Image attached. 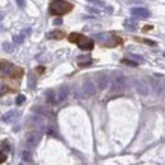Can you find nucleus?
<instances>
[{
	"mask_svg": "<svg viewBox=\"0 0 165 165\" xmlns=\"http://www.w3.org/2000/svg\"><path fill=\"white\" fill-rule=\"evenodd\" d=\"M72 10V5L66 0H55L50 4V13L54 15H63Z\"/></svg>",
	"mask_w": 165,
	"mask_h": 165,
	"instance_id": "obj_1",
	"label": "nucleus"
},
{
	"mask_svg": "<svg viewBox=\"0 0 165 165\" xmlns=\"http://www.w3.org/2000/svg\"><path fill=\"white\" fill-rule=\"evenodd\" d=\"M135 88H136V92L140 95H142V97H147L149 93H150V85L145 80H142V79H136Z\"/></svg>",
	"mask_w": 165,
	"mask_h": 165,
	"instance_id": "obj_2",
	"label": "nucleus"
},
{
	"mask_svg": "<svg viewBox=\"0 0 165 165\" xmlns=\"http://www.w3.org/2000/svg\"><path fill=\"white\" fill-rule=\"evenodd\" d=\"M41 134H38V132H32V134H29L27 136V138H25V147L27 149H34L38 146V143L41 142Z\"/></svg>",
	"mask_w": 165,
	"mask_h": 165,
	"instance_id": "obj_3",
	"label": "nucleus"
},
{
	"mask_svg": "<svg viewBox=\"0 0 165 165\" xmlns=\"http://www.w3.org/2000/svg\"><path fill=\"white\" fill-rule=\"evenodd\" d=\"M127 87V79L123 75H117L113 79V83H112V90L113 92H122L125 90Z\"/></svg>",
	"mask_w": 165,
	"mask_h": 165,
	"instance_id": "obj_4",
	"label": "nucleus"
},
{
	"mask_svg": "<svg viewBox=\"0 0 165 165\" xmlns=\"http://www.w3.org/2000/svg\"><path fill=\"white\" fill-rule=\"evenodd\" d=\"M131 14L136 18H140V19H145L150 17V10H147L146 8H132L131 9Z\"/></svg>",
	"mask_w": 165,
	"mask_h": 165,
	"instance_id": "obj_5",
	"label": "nucleus"
},
{
	"mask_svg": "<svg viewBox=\"0 0 165 165\" xmlns=\"http://www.w3.org/2000/svg\"><path fill=\"white\" fill-rule=\"evenodd\" d=\"M76 43L81 50H92L94 47V42L90 38H88V37H84V36H80V38L78 40Z\"/></svg>",
	"mask_w": 165,
	"mask_h": 165,
	"instance_id": "obj_6",
	"label": "nucleus"
},
{
	"mask_svg": "<svg viewBox=\"0 0 165 165\" xmlns=\"http://www.w3.org/2000/svg\"><path fill=\"white\" fill-rule=\"evenodd\" d=\"M81 92L85 97H92V95L95 93V85L90 81V80H85L83 84V88H81Z\"/></svg>",
	"mask_w": 165,
	"mask_h": 165,
	"instance_id": "obj_7",
	"label": "nucleus"
},
{
	"mask_svg": "<svg viewBox=\"0 0 165 165\" xmlns=\"http://www.w3.org/2000/svg\"><path fill=\"white\" fill-rule=\"evenodd\" d=\"M110 84V79L108 75H99L97 76V87L99 90H104L108 88V85Z\"/></svg>",
	"mask_w": 165,
	"mask_h": 165,
	"instance_id": "obj_8",
	"label": "nucleus"
},
{
	"mask_svg": "<svg viewBox=\"0 0 165 165\" xmlns=\"http://www.w3.org/2000/svg\"><path fill=\"white\" fill-rule=\"evenodd\" d=\"M15 70V67L8 61H0V71L4 75H13V72Z\"/></svg>",
	"mask_w": 165,
	"mask_h": 165,
	"instance_id": "obj_9",
	"label": "nucleus"
},
{
	"mask_svg": "<svg viewBox=\"0 0 165 165\" xmlns=\"http://www.w3.org/2000/svg\"><path fill=\"white\" fill-rule=\"evenodd\" d=\"M69 95V87L67 85H62V87H60V89H58L57 92V95H56V102H63Z\"/></svg>",
	"mask_w": 165,
	"mask_h": 165,
	"instance_id": "obj_10",
	"label": "nucleus"
},
{
	"mask_svg": "<svg viewBox=\"0 0 165 165\" xmlns=\"http://www.w3.org/2000/svg\"><path fill=\"white\" fill-rule=\"evenodd\" d=\"M150 84H151V88L154 89V94H155L156 97H160V95H163L164 88H163V85H161L160 83L156 81V80H154V79H151Z\"/></svg>",
	"mask_w": 165,
	"mask_h": 165,
	"instance_id": "obj_11",
	"label": "nucleus"
},
{
	"mask_svg": "<svg viewBox=\"0 0 165 165\" xmlns=\"http://www.w3.org/2000/svg\"><path fill=\"white\" fill-rule=\"evenodd\" d=\"M125 28L128 29V31H136L137 23L134 19H127V20H125Z\"/></svg>",
	"mask_w": 165,
	"mask_h": 165,
	"instance_id": "obj_12",
	"label": "nucleus"
},
{
	"mask_svg": "<svg viewBox=\"0 0 165 165\" xmlns=\"http://www.w3.org/2000/svg\"><path fill=\"white\" fill-rule=\"evenodd\" d=\"M55 93H54V90H47V93H46V99H47V102L49 103H55L56 102V99H55Z\"/></svg>",
	"mask_w": 165,
	"mask_h": 165,
	"instance_id": "obj_13",
	"label": "nucleus"
},
{
	"mask_svg": "<svg viewBox=\"0 0 165 165\" xmlns=\"http://www.w3.org/2000/svg\"><path fill=\"white\" fill-rule=\"evenodd\" d=\"M32 158H33V155H32V152L29 150H24L22 152V159L24 161H32Z\"/></svg>",
	"mask_w": 165,
	"mask_h": 165,
	"instance_id": "obj_14",
	"label": "nucleus"
},
{
	"mask_svg": "<svg viewBox=\"0 0 165 165\" xmlns=\"http://www.w3.org/2000/svg\"><path fill=\"white\" fill-rule=\"evenodd\" d=\"M14 116H15V112L14 110H9V112H7V113L3 116V121L4 122H9L12 118H14Z\"/></svg>",
	"mask_w": 165,
	"mask_h": 165,
	"instance_id": "obj_15",
	"label": "nucleus"
},
{
	"mask_svg": "<svg viewBox=\"0 0 165 165\" xmlns=\"http://www.w3.org/2000/svg\"><path fill=\"white\" fill-rule=\"evenodd\" d=\"M23 41H24V36L23 34H15L13 37V42H14V43H17V45L23 43Z\"/></svg>",
	"mask_w": 165,
	"mask_h": 165,
	"instance_id": "obj_16",
	"label": "nucleus"
},
{
	"mask_svg": "<svg viewBox=\"0 0 165 165\" xmlns=\"http://www.w3.org/2000/svg\"><path fill=\"white\" fill-rule=\"evenodd\" d=\"M3 50L5 52H13L14 47H13V45L10 43V42H4V43H3Z\"/></svg>",
	"mask_w": 165,
	"mask_h": 165,
	"instance_id": "obj_17",
	"label": "nucleus"
},
{
	"mask_svg": "<svg viewBox=\"0 0 165 165\" xmlns=\"http://www.w3.org/2000/svg\"><path fill=\"white\" fill-rule=\"evenodd\" d=\"M122 62L126 63V65H128V66H132V67H136V66H138V62H137V61L130 60V58H123V60H122Z\"/></svg>",
	"mask_w": 165,
	"mask_h": 165,
	"instance_id": "obj_18",
	"label": "nucleus"
},
{
	"mask_svg": "<svg viewBox=\"0 0 165 165\" xmlns=\"http://www.w3.org/2000/svg\"><path fill=\"white\" fill-rule=\"evenodd\" d=\"M62 32H51V33H49V38H62Z\"/></svg>",
	"mask_w": 165,
	"mask_h": 165,
	"instance_id": "obj_19",
	"label": "nucleus"
},
{
	"mask_svg": "<svg viewBox=\"0 0 165 165\" xmlns=\"http://www.w3.org/2000/svg\"><path fill=\"white\" fill-rule=\"evenodd\" d=\"M80 36L81 34H79V33H71L70 37H69V40H70V42H78V40L80 38Z\"/></svg>",
	"mask_w": 165,
	"mask_h": 165,
	"instance_id": "obj_20",
	"label": "nucleus"
},
{
	"mask_svg": "<svg viewBox=\"0 0 165 165\" xmlns=\"http://www.w3.org/2000/svg\"><path fill=\"white\" fill-rule=\"evenodd\" d=\"M24 100H25V97L23 94H20L17 97V99H15V103H17V105H20L22 103H24Z\"/></svg>",
	"mask_w": 165,
	"mask_h": 165,
	"instance_id": "obj_21",
	"label": "nucleus"
},
{
	"mask_svg": "<svg viewBox=\"0 0 165 165\" xmlns=\"http://www.w3.org/2000/svg\"><path fill=\"white\" fill-rule=\"evenodd\" d=\"M36 112H38V113L43 114V116H49V114H51V113H50V110H47V109H43L42 107H38V108H36Z\"/></svg>",
	"mask_w": 165,
	"mask_h": 165,
	"instance_id": "obj_22",
	"label": "nucleus"
},
{
	"mask_svg": "<svg viewBox=\"0 0 165 165\" xmlns=\"http://www.w3.org/2000/svg\"><path fill=\"white\" fill-rule=\"evenodd\" d=\"M89 3H92V4H94V5H97V7H100V8H103L104 7V3L103 1H100V0H88Z\"/></svg>",
	"mask_w": 165,
	"mask_h": 165,
	"instance_id": "obj_23",
	"label": "nucleus"
},
{
	"mask_svg": "<svg viewBox=\"0 0 165 165\" xmlns=\"http://www.w3.org/2000/svg\"><path fill=\"white\" fill-rule=\"evenodd\" d=\"M34 87H36V79H33V75H29V88L31 89H34Z\"/></svg>",
	"mask_w": 165,
	"mask_h": 165,
	"instance_id": "obj_24",
	"label": "nucleus"
},
{
	"mask_svg": "<svg viewBox=\"0 0 165 165\" xmlns=\"http://www.w3.org/2000/svg\"><path fill=\"white\" fill-rule=\"evenodd\" d=\"M15 1H17V4H18L19 8H24V5H25V1H24V0H15Z\"/></svg>",
	"mask_w": 165,
	"mask_h": 165,
	"instance_id": "obj_25",
	"label": "nucleus"
},
{
	"mask_svg": "<svg viewBox=\"0 0 165 165\" xmlns=\"http://www.w3.org/2000/svg\"><path fill=\"white\" fill-rule=\"evenodd\" d=\"M5 160H7V156H5L4 154H3L1 151H0V164H3Z\"/></svg>",
	"mask_w": 165,
	"mask_h": 165,
	"instance_id": "obj_26",
	"label": "nucleus"
},
{
	"mask_svg": "<svg viewBox=\"0 0 165 165\" xmlns=\"http://www.w3.org/2000/svg\"><path fill=\"white\" fill-rule=\"evenodd\" d=\"M8 92V89H7V87H5V85H0V93H7Z\"/></svg>",
	"mask_w": 165,
	"mask_h": 165,
	"instance_id": "obj_27",
	"label": "nucleus"
},
{
	"mask_svg": "<svg viewBox=\"0 0 165 165\" xmlns=\"http://www.w3.org/2000/svg\"><path fill=\"white\" fill-rule=\"evenodd\" d=\"M56 25H60V24H62V19L61 18H57V19H55V22H54Z\"/></svg>",
	"mask_w": 165,
	"mask_h": 165,
	"instance_id": "obj_28",
	"label": "nucleus"
},
{
	"mask_svg": "<svg viewBox=\"0 0 165 165\" xmlns=\"http://www.w3.org/2000/svg\"><path fill=\"white\" fill-rule=\"evenodd\" d=\"M3 18H4V14H3V13H1V12H0V20H1V19H3Z\"/></svg>",
	"mask_w": 165,
	"mask_h": 165,
	"instance_id": "obj_29",
	"label": "nucleus"
},
{
	"mask_svg": "<svg viewBox=\"0 0 165 165\" xmlns=\"http://www.w3.org/2000/svg\"><path fill=\"white\" fill-rule=\"evenodd\" d=\"M164 57H165V52H164Z\"/></svg>",
	"mask_w": 165,
	"mask_h": 165,
	"instance_id": "obj_30",
	"label": "nucleus"
},
{
	"mask_svg": "<svg viewBox=\"0 0 165 165\" xmlns=\"http://www.w3.org/2000/svg\"><path fill=\"white\" fill-rule=\"evenodd\" d=\"M19 165H23V164H19Z\"/></svg>",
	"mask_w": 165,
	"mask_h": 165,
	"instance_id": "obj_31",
	"label": "nucleus"
}]
</instances>
